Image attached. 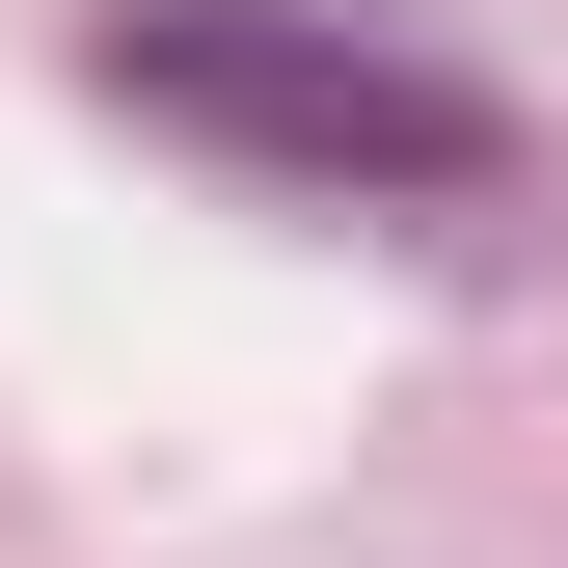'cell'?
<instances>
[{
  "label": "cell",
  "mask_w": 568,
  "mask_h": 568,
  "mask_svg": "<svg viewBox=\"0 0 568 568\" xmlns=\"http://www.w3.org/2000/svg\"><path fill=\"white\" fill-rule=\"evenodd\" d=\"M82 109L298 190V217H515L541 190V109L434 28H352V0H82Z\"/></svg>",
  "instance_id": "cell-1"
}]
</instances>
